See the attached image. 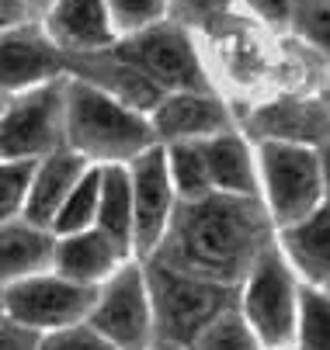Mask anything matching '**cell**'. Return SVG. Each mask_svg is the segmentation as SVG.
Returning a JSON list of instances; mask_svg holds the SVG:
<instances>
[{"label": "cell", "instance_id": "cell-1", "mask_svg": "<svg viewBox=\"0 0 330 350\" xmlns=\"http://www.w3.org/2000/svg\"><path fill=\"white\" fill-rule=\"evenodd\" d=\"M268 246V215L257 198L205 194L184 202L153 264L209 284H237Z\"/></svg>", "mask_w": 330, "mask_h": 350}, {"label": "cell", "instance_id": "cell-2", "mask_svg": "<svg viewBox=\"0 0 330 350\" xmlns=\"http://www.w3.org/2000/svg\"><path fill=\"white\" fill-rule=\"evenodd\" d=\"M153 139L157 135L143 115L115 105L80 80L66 83L63 142H70V153L84 160H136L153 146Z\"/></svg>", "mask_w": 330, "mask_h": 350}, {"label": "cell", "instance_id": "cell-3", "mask_svg": "<svg viewBox=\"0 0 330 350\" xmlns=\"http://www.w3.org/2000/svg\"><path fill=\"white\" fill-rule=\"evenodd\" d=\"M143 284H150V302H153V329L164 343L188 347L195 336L229 309V288L184 278L177 271H167L160 264H150Z\"/></svg>", "mask_w": 330, "mask_h": 350}, {"label": "cell", "instance_id": "cell-4", "mask_svg": "<svg viewBox=\"0 0 330 350\" xmlns=\"http://www.w3.org/2000/svg\"><path fill=\"white\" fill-rule=\"evenodd\" d=\"M66 122V80H49L25 90L18 101H8L0 115V160L53 157L63 149Z\"/></svg>", "mask_w": 330, "mask_h": 350}, {"label": "cell", "instance_id": "cell-5", "mask_svg": "<svg viewBox=\"0 0 330 350\" xmlns=\"http://www.w3.org/2000/svg\"><path fill=\"white\" fill-rule=\"evenodd\" d=\"M115 56L136 66L153 87L174 94H209L205 73L195 59V49L177 25H150L118 42Z\"/></svg>", "mask_w": 330, "mask_h": 350}, {"label": "cell", "instance_id": "cell-6", "mask_svg": "<svg viewBox=\"0 0 330 350\" xmlns=\"http://www.w3.org/2000/svg\"><path fill=\"white\" fill-rule=\"evenodd\" d=\"M261 167H264L271 212L285 229L303 222L306 215H313L320 208V194H323L320 160L306 146L264 142L261 146Z\"/></svg>", "mask_w": 330, "mask_h": 350}, {"label": "cell", "instance_id": "cell-7", "mask_svg": "<svg viewBox=\"0 0 330 350\" xmlns=\"http://www.w3.org/2000/svg\"><path fill=\"white\" fill-rule=\"evenodd\" d=\"M296 281L285 264V254L268 243L251 267L247 281V326L268 347H281L296 329Z\"/></svg>", "mask_w": 330, "mask_h": 350}, {"label": "cell", "instance_id": "cell-8", "mask_svg": "<svg viewBox=\"0 0 330 350\" xmlns=\"http://www.w3.org/2000/svg\"><path fill=\"white\" fill-rule=\"evenodd\" d=\"M94 302H98V291L94 288L70 284L63 278H42V274L14 281V284H8L4 295H0L4 312L25 329L77 326L84 316H90Z\"/></svg>", "mask_w": 330, "mask_h": 350}, {"label": "cell", "instance_id": "cell-9", "mask_svg": "<svg viewBox=\"0 0 330 350\" xmlns=\"http://www.w3.org/2000/svg\"><path fill=\"white\" fill-rule=\"evenodd\" d=\"M94 333H101L118 350H147L153 323H150V302H147V284L139 267H122L108 288L98 295L90 309Z\"/></svg>", "mask_w": 330, "mask_h": 350}, {"label": "cell", "instance_id": "cell-10", "mask_svg": "<svg viewBox=\"0 0 330 350\" xmlns=\"http://www.w3.org/2000/svg\"><path fill=\"white\" fill-rule=\"evenodd\" d=\"M66 70V56L35 25H14L0 31V94L49 83Z\"/></svg>", "mask_w": 330, "mask_h": 350}, {"label": "cell", "instance_id": "cell-11", "mask_svg": "<svg viewBox=\"0 0 330 350\" xmlns=\"http://www.w3.org/2000/svg\"><path fill=\"white\" fill-rule=\"evenodd\" d=\"M129 187H132V236L143 254L160 246V236L167 229L170 215V184H167V160L164 149L150 146L139 153L129 170Z\"/></svg>", "mask_w": 330, "mask_h": 350}, {"label": "cell", "instance_id": "cell-12", "mask_svg": "<svg viewBox=\"0 0 330 350\" xmlns=\"http://www.w3.org/2000/svg\"><path fill=\"white\" fill-rule=\"evenodd\" d=\"M66 70L84 77L80 83L94 87L98 94L112 97L115 105L122 108H157L164 101V90L153 87L136 66L122 63L115 53L112 56H98V53H87V56H66Z\"/></svg>", "mask_w": 330, "mask_h": 350}, {"label": "cell", "instance_id": "cell-13", "mask_svg": "<svg viewBox=\"0 0 330 350\" xmlns=\"http://www.w3.org/2000/svg\"><path fill=\"white\" fill-rule=\"evenodd\" d=\"M115 31L105 0H56L49 11V42L63 56H87L112 45Z\"/></svg>", "mask_w": 330, "mask_h": 350}, {"label": "cell", "instance_id": "cell-14", "mask_svg": "<svg viewBox=\"0 0 330 350\" xmlns=\"http://www.w3.org/2000/svg\"><path fill=\"white\" fill-rule=\"evenodd\" d=\"M84 174H87V160L70 153V149H60V153L35 163L28 198H25V222L35 229H49L56 212L63 208V202L70 198V191L77 187Z\"/></svg>", "mask_w": 330, "mask_h": 350}, {"label": "cell", "instance_id": "cell-15", "mask_svg": "<svg viewBox=\"0 0 330 350\" xmlns=\"http://www.w3.org/2000/svg\"><path fill=\"white\" fill-rule=\"evenodd\" d=\"M150 129L153 135H164L170 142L212 139V135L229 132V115L209 94H170L157 105Z\"/></svg>", "mask_w": 330, "mask_h": 350}, {"label": "cell", "instance_id": "cell-16", "mask_svg": "<svg viewBox=\"0 0 330 350\" xmlns=\"http://www.w3.org/2000/svg\"><path fill=\"white\" fill-rule=\"evenodd\" d=\"M53 260H56L63 281L94 288V281H101L122 260V254L98 229H90V232H77V236H66L63 243H56Z\"/></svg>", "mask_w": 330, "mask_h": 350}, {"label": "cell", "instance_id": "cell-17", "mask_svg": "<svg viewBox=\"0 0 330 350\" xmlns=\"http://www.w3.org/2000/svg\"><path fill=\"white\" fill-rule=\"evenodd\" d=\"M254 135L268 142H330V115L309 101H278L254 118Z\"/></svg>", "mask_w": 330, "mask_h": 350}, {"label": "cell", "instance_id": "cell-18", "mask_svg": "<svg viewBox=\"0 0 330 350\" xmlns=\"http://www.w3.org/2000/svg\"><path fill=\"white\" fill-rule=\"evenodd\" d=\"M199 153H202L209 184H216L223 194L257 198L251 153H247V146L233 135V132H223V135H212V139L199 142Z\"/></svg>", "mask_w": 330, "mask_h": 350}, {"label": "cell", "instance_id": "cell-19", "mask_svg": "<svg viewBox=\"0 0 330 350\" xmlns=\"http://www.w3.org/2000/svg\"><path fill=\"white\" fill-rule=\"evenodd\" d=\"M53 236L28 222H0V281L35 278L53 260Z\"/></svg>", "mask_w": 330, "mask_h": 350}, {"label": "cell", "instance_id": "cell-20", "mask_svg": "<svg viewBox=\"0 0 330 350\" xmlns=\"http://www.w3.org/2000/svg\"><path fill=\"white\" fill-rule=\"evenodd\" d=\"M285 254L289 260L316 284H330V205H320L313 215H306L303 222L289 226L285 236Z\"/></svg>", "mask_w": 330, "mask_h": 350}, {"label": "cell", "instance_id": "cell-21", "mask_svg": "<svg viewBox=\"0 0 330 350\" xmlns=\"http://www.w3.org/2000/svg\"><path fill=\"white\" fill-rule=\"evenodd\" d=\"M98 232L125 257L129 239H132V187H129V170L122 167H105L101 184H98Z\"/></svg>", "mask_w": 330, "mask_h": 350}, {"label": "cell", "instance_id": "cell-22", "mask_svg": "<svg viewBox=\"0 0 330 350\" xmlns=\"http://www.w3.org/2000/svg\"><path fill=\"white\" fill-rule=\"evenodd\" d=\"M164 160L174 174L181 202H202L205 194H212V184H209V174H205V163H202V153H199V142H174L164 153Z\"/></svg>", "mask_w": 330, "mask_h": 350}, {"label": "cell", "instance_id": "cell-23", "mask_svg": "<svg viewBox=\"0 0 330 350\" xmlns=\"http://www.w3.org/2000/svg\"><path fill=\"white\" fill-rule=\"evenodd\" d=\"M98 184H101V170H87L77 187L70 191V198L63 202V208L56 212L53 226L60 236H77V232H87V226L98 215Z\"/></svg>", "mask_w": 330, "mask_h": 350}, {"label": "cell", "instance_id": "cell-24", "mask_svg": "<svg viewBox=\"0 0 330 350\" xmlns=\"http://www.w3.org/2000/svg\"><path fill=\"white\" fill-rule=\"evenodd\" d=\"M195 350H257V336L254 329L247 326V319L237 312V309H226L219 312L192 343Z\"/></svg>", "mask_w": 330, "mask_h": 350}, {"label": "cell", "instance_id": "cell-25", "mask_svg": "<svg viewBox=\"0 0 330 350\" xmlns=\"http://www.w3.org/2000/svg\"><path fill=\"white\" fill-rule=\"evenodd\" d=\"M299 309H303V347L306 350H330V295L316 291L313 284L303 288L299 295Z\"/></svg>", "mask_w": 330, "mask_h": 350}, {"label": "cell", "instance_id": "cell-26", "mask_svg": "<svg viewBox=\"0 0 330 350\" xmlns=\"http://www.w3.org/2000/svg\"><path fill=\"white\" fill-rule=\"evenodd\" d=\"M31 174H35L31 160H0V222H11V215L25 208Z\"/></svg>", "mask_w": 330, "mask_h": 350}, {"label": "cell", "instance_id": "cell-27", "mask_svg": "<svg viewBox=\"0 0 330 350\" xmlns=\"http://www.w3.org/2000/svg\"><path fill=\"white\" fill-rule=\"evenodd\" d=\"M164 8H167V0H105L108 21L118 25L122 31H132V35L157 25Z\"/></svg>", "mask_w": 330, "mask_h": 350}, {"label": "cell", "instance_id": "cell-28", "mask_svg": "<svg viewBox=\"0 0 330 350\" xmlns=\"http://www.w3.org/2000/svg\"><path fill=\"white\" fill-rule=\"evenodd\" d=\"M296 28L320 49L330 53V0H292Z\"/></svg>", "mask_w": 330, "mask_h": 350}, {"label": "cell", "instance_id": "cell-29", "mask_svg": "<svg viewBox=\"0 0 330 350\" xmlns=\"http://www.w3.org/2000/svg\"><path fill=\"white\" fill-rule=\"evenodd\" d=\"M38 350H118V347H112L90 326H66V329H56L53 336L38 340Z\"/></svg>", "mask_w": 330, "mask_h": 350}, {"label": "cell", "instance_id": "cell-30", "mask_svg": "<svg viewBox=\"0 0 330 350\" xmlns=\"http://www.w3.org/2000/svg\"><path fill=\"white\" fill-rule=\"evenodd\" d=\"M233 0H170V14L177 21H209L223 14Z\"/></svg>", "mask_w": 330, "mask_h": 350}, {"label": "cell", "instance_id": "cell-31", "mask_svg": "<svg viewBox=\"0 0 330 350\" xmlns=\"http://www.w3.org/2000/svg\"><path fill=\"white\" fill-rule=\"evenodd\" d=\"M0 350H38V333L25 326H0Z\"/></svg>", "mask_w": 330, "mask_h": 350}, {"label": "cell", "instance_id": "cell-32", "mask_svg": "<svg viewBox=\"0 0 330 350\" xmlns=\"http://www.w3.org/2000/svg\"><path fill=\"white\" fill-rule=\"evenodd\" d=\"M251 8L257 14H264L268 21H285L292 11V0H251Z\"/></svg>", "mask_w": 330, "mask_h": 350}, {"label": "cell", "instance_id": "cell-33", "mask_svg": "<svg viewBox=\"0 0 330 350\" xmlns=\"http://www.w3.org/2000/svg\"><path fill=\"white\" fill-rule=\"evenodd\" d=\"M25 11H28L25 0H0V31H8V28L21 25Z\"/></svg>", "mask_w": 330, "mask_h": 350}, {"label": "cell", "instance_id": "cell-34", "mask_svg": "<svg viewBox=\"0 0 330 350\" xmlns=\"http://www.w3.org/2000/svg\"><path fill=\"white\" fill-rule=\"evenodd\" d=\"M320 177H323V184H327V191H330V142H323V157H320Z\"/></svg>", "mask_w": 330, "mask_h": 350}, {"label": "cell", "instance_id": "cell-35", "mask_svg": "<svg viewBox=\"0 0 330 350\" xmlns=\"http://www.w3.org/2000/svg\"><path fill=\"white\" fill-rule=\"evenodd\" d=\"M153 350H184V347H174V343H160V347H153Z\"/></svg>", "mask_w": 330, "mask_h": 350}, {"label": "cell", "instance_id": "cell-36", "mask_svg": "<svg viewBox=\"0 0 330 350\" xmlns=\"http://www.w3.org/2000/svg\"><path fill=\"white\" fill-rule=\"evenodd\" d=\"M4 108H8V97H4V94H0V115H4Z\"/></svg>", "mask_w": 330, "mask_h": 350}, {"label": "cell", "instance_id": "cell-37", "mask_svg": "<svg viewBox=\"0 0 330 350\" xmlns=\"http://www.w3.org/2000/svg\"><path fill=\"white\" fill-rule=\"evenodd\" d=\"M38 4H49V0H38ZM53 4H56V0H53Z\"/></svg>", "mask_w": 330, "mask_h": 350}, {"label": "cell", "instance_id": "cell-38", "mask_svg": "<svg viewBox=\"0 0 330 350\" xmlns=\"http://www.w3.org/2000/svg\"><path fill=\"white\" fill-rule=\"evenodd\" d=\"M0 316H4V306H0Z\"/></svg>", "mask_w": 330, "mask_h": 350}, {"label": "cell", "instance_id": "cell-39", "mask_svg": "<svg viewBox=\"0 0 330 350\" xmlns=\"http://www.w3.org/2000/svg\"><path fill=\"white\" fill-rule=\"evenodd\" d=\"M327 295H330V284H327Z\"/></svg>", "mask_w": 330, "mask_h": 350}]
</instances>
